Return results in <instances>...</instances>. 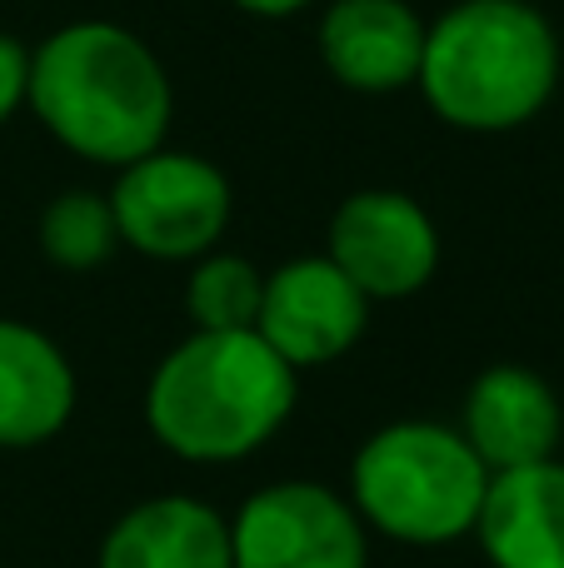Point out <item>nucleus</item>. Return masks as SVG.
Returning <instances> with one entry per match:
<instances>
[{
	"mask_svg": "<svg viewBox=\"0 0 564 568\" xmlns=\"http://www.w3.org/2000/svg\"><path fill=\"white\" fill-rule=\"evenodd\" d=\"M26 110L66 155L125 170L175 125V85L145 36L105 16L66 20L30 50Z\"/></svg>",
	"mask_w": 564,
	"mask_h": 568,
	"instance_id": "obj_1",
	"label": "nucleus"
},
{
	"mask_svg": "<svg viewBox=\"0 0 564 568\" xmlns=\"http://www.w3.org/2000/svg\"><path fill=\"white\" fill-rule=\"evenodd\" d=\"M295 404L300 374L255 329H190L160 354L140 394L150 439L195 469L255 459Z\"/></svg>",
	"mask_w": 564,
	"mask_h": 568,
	"instance_id": "obj_2",
	"label": "nucleus"
},
{
	"mask_svg": "<svg viewBox=\"0 0 564 568\" xmlns=\"http://www.w3.org/2000/svg\"><path fill=\"white\" fill-rule=\"evenodd\" d=\"M564 50L530 0H455L425 20L415 90L440 125L460 135H510L545 115Z\"/></svg>",
	"mask_w": 564,
	"mask_h": 568,
	"instance_id": "obj_3",
	"label": "nucleus"
},
{
	"mask_svg": "<svg viewBox=\"0 0 564 568\" xmlns=\"http://www.w3.org/2000/svg\"><path fill=\"white\" fill-rule=\"evenodd\" d=\"M490 469L475 459L455 424L390 419L355 449L345 499L355 504L370 539L405 549H450L470 539L485 509Z\"/></svg>",
	"mask_w": 564,
	"mask_h": 568,
	"instance_id": "obj_4",
	"label": "nucleus"
},
{
	"mask_svg": "<svg viewBox=\"0 0 564 568\" xmlns=\"http://www.w3.org/2000/svg\"><path fill=\"white\" fill-rule=\"evenodd\" d=\"M115 210L120 245L155 265H190L220 250L235 215V190L215 160L195 150H150L135 165L115 170L105 190Z\"/></svg>",
	"mask_w": 564,
	"mask_h": 568,
	"instance_id": "obj_5",
	"label": "nucleus"
},
{
	"mask_svg": "<svg viewBox=\"0 0 564 568\" xmlns=\"http://www.w3.org/2000/svg\"><path fill=\"white\" fill-rule=\"evenodd\" d=\"M230 568H370V529L345 489L275 479L230 519Z\"/></svg>",
	"mask_w": 564,
	"mask_h": 568,
	"instance_id": "obj_6",
	"label": "nucleus"
},
{
	"mask_svg": "<svg viewBox=\"0 0 564 568\" xmlns=\"http://www.w3.org/2000/svg\"><path fill=\"white\" fill-rule=\"evenodd\" d=\"M320 255L340 270L370 304H395L420 294L440 275V225L405 190H355L335 205Z\"/></svg>",
	"mask_w": 564,
	"mask_h": 568,
	"instance_id": "obj_7",
	"label": "nucleus"
},
{
	"mask_svg": "<svg viewBox=\"0 0 564 568\" xmlns=\"http://www.w3.org/2000/svg\"><path fill=\"white\" fill-rule=\"evenodd\" d=\"M375 304L355 290L325 255H295L265 270L255 334L290 364L295 374L325 369L345 359L370 329Z\"/></svg>",
	"mask_w": 564,
	"mask_h": 568,
	"instance_id": "obj_8",
	"label": "nucleus"
},
{
	"mask_svg": "<svg viewBox=\"0 0 564 568\" xmlns=\"http://www.w3.org/2000/svg\"><path fill=\"white\" fill-rule=\"evenodd\" d=\"M455 429L490 474L525 469L560 459L564 404L545 374L525 364H490L470 379Z\"/></svg>",
	"mask_w": 564,
	"mask_h": 568,
	"instance_id": "obj_9",
	"label": "nucleus"
},
{
	"mask_svg": "<svg viewBox=\"0 0 564 568\" xmlns=\"http://www.w3.org/2000/svg\"><path fill=\"white\" fill-rule=\"evenodd\" d=\"M320 65L355 95L415 90L425 20L410 0H330L315 26Z\"/></svg>",
	"mask_w": 564,
	"mask_h": 568,
	"instance_id": "obj_10",
	"label": "nucleus"
},
{
	"mask_svg": "<svg viewBox=\"0 0 564 568\" xmlns=\"http://www.w3.org/2000/svg\"><path fill=\"white\" fill-rule=\"evenodd\" d=\"M80 404L70 354L40 324L0 314V449L26 454L50 444Z\"/></svg>",
	"mask_w": 564,
	"mask_h": 568,
	"instance_id": "obj_11",
	"label": "nucleus"
},
{
	"mask_svg": "<svg viewBox=\"0 0 564 568\" xmlns=\"http://www.w3.org/2000/svg\"><path fill=\"white\" fill-rule=\"evenodd\" d=\"M470 539L490 568H564V459L490 474Z\"/></svg>",
	"mask_w": 564,
	"mask_h": 568,
	"instance_id": "obj_12",
	"label": "nucleus"
},
{
	"mask_svg": "<svg viewBox=\"0 0 564 568\" xmlns=\"http://www.w3.org/2000/svg\"><path fill=\"white\" fill-rule=\"evenodd\" d=\"M95 568H230V519L195 494H150L105 529Z\"/></svg>",
	"mask_w": 564,
	"mask_h": 568,
	"instance_id": "obj_13",
	"label": "nucleus"
},
{
	"mask_svg": "<svg viewBox=\"0 0 564 568\" xmlns=\"http://www.w3.org/2000/svg\"><path fill=\"white\" fill-rule=\"evenodd\" d=\"M36 245L66 275H95L100 265H110L120 250L115 210H110L105 190L66 185L56 200H46L36 220Z\"/></svg>",
	"mask_w": 564,
	"mask_h": 568,
	"instance_id": "obj_14",
	"label": "nucleus"
},
{
	"mask_svg": "<svg viewBox=\"0 0 564 568\" xmlns=\"http://www.w3.org/2000/svg\"><path fill=\"white\" fill-rule=\"evenodd\" d=\"M265 270L245 255L210 250L185 265V314L190 329H255Z\"/></svg>",
	"mask_w": 564,
	"mask_h": 568,
	"instance_id": "obj_15",
	"label": "nucleus"
},
{
	"mask_svg": "<svg viewBox=\"0 0 564 568\" xmlns=\"http://www.w3.org/2000/svg\"><path fill=\"white\" fill-rule=\"evenodd\" d=\"M26 95H30V45H20L16 36L0 30V125L26 110Z\"/></svg>",
	"mask_w": 564,
	"mask_h": 568,
	"instance_id": "obj_16",
	"label": "nucleus"
},
{
	"mask_svg": "<svg viewBox=\"0 0 564 568\" xmlns=\"http://www.w3.org/2000/svg\"><path fill=\"white\" fill-rule=\"evenodd\" d=\"M230 6L255 20H290V16H300V10H310L315 0H230Z\"/></svg>",
	"mask_w": 564,
	"mask_h": 568,
	"instance_id": "obj_17",
	"label": "nucleus"
}]
</instances>
